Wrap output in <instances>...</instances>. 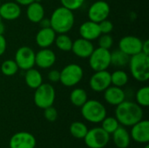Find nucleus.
Instances as JSON below:
<instances>
[{
  "instance_id": "obj_1",
  "label": "nucleus",
  "mask_w": 149,
  "mask_h": 148,
  "mask_svg": "<svg viewBox=\"0 0 149 148\" xmlns=\"http://www.w3.org/2000/svg\"><path fill=\"white\" fill-rule=\"evenodd\" d=\"M115 118L120 125L132 126L143 119V109L136 102L124 100L116 106Z\"/></svg>"
},
{
  "instance_id": "obj_2",
  "label": "nucleus",
  "mask_w": 149,
  "mask_h": 148,
  "mask_svg": "<svg viewBox=\"0 0 149 148\" xmlns=\"http://www.w3.org/2000/svg\"><path fill=\"white\" fill-rule=\"evenodd\" d=\"M51 27L57 34H63L69 32L74 26L75 17L73 11L60 6L56 8L50 17Z\"/></svg>"
},
{
  "instance_id": "obj_3",
  "label": "nucleus",
  "mask_w": 149,
  "mask_h": 148,
  "mask_svg": "<svg viewBox=\"0 0 149 148\" xmlns=\"http://www.w3.org/2000/svg\"><path fill=\"white\" fill-rule=\"evenodd\" d=\"M129 69L132 77L139 82H146L149 79V55L140 52L130 57Z\"/></svg>"
},
{
  "instance_id": "obj_4",
  "label": "nucleus",
  "mask_w": 149,
  "mask_h": 148,
  "mask_svg": "<svg viewBox=\"0 0 149 148\" xmlns=\"http://www.w3.org/2000/svg\"><path fill=\"white\" fill-rule=\"evenodd\" d=\"M82 117L90 123H100L107 116L106 106L96 99H87L81 106Z\"/></svg>"
},
{
  "instance_id": "obj_5",
  "label": "nucleus",
  "mask_w": 149,
  "mask_h": 148,
  "mask_svg": "<svg viewBox=\"0 0 149 148\" xmlns=\"http://www.w3.org/2000/svg\"><path fill=\"white\" fill-rule=\"evenodd\" d=\"M56 99V91L50 83H43L35 89L33 101L36 106L40 109L53 106Z\"/></svg>"
},
{
  "instance_id": "obj_6",
  "label": "nucleus",
  "mask_w": 149,
  "mask_h": 148,
  "mask_svg": "<svg viewBox=\"0 0 149 148\" xmlns=\"http://www.w3.org/2000/svg\"><path fill=\"white\" fill-rule=\"evenodd\" d=\"M84 77L83 68L78 64H68L60 71L59 82L66 87L77 85Z\"/></svg>"
},
{
  "instance_id": "obj_7",
  "label": "nucleus",
  "mask_w": 149,
  "mask_h": 148,
  "mask_svg": "<svg viewBox=\"0 0 149 148\" xmlns=\"http://www.w3.org/2000/svg\"><path fill=\"white\" fill-rule=\"evenodd\" d=\"M89 65L94 72L105 71L111 65V51L104 48H94L93 51L88 58Z\"/></svg>"
},
{
  "instance_id": "obj_8",
  "label": "nucleus",
  "mask_w": 149,
  "mask_h": 148,
  "mask_svg": "<svg viewBox=\"0 0 149 148\" xmlns=\"http://www.w3.org/2000/svg\"><path fill=\"white\" fill-rule=\"evenodd\" d=\"M83 140L89 148H104L109 143L110 134L103 130L101 126L93 127L88 129Z\"/></svg>"
},
{
  "instance_id": "obj_9",
  "label": "nucleus",
  "mask_w": 149,
  "mask_h": 148,
  "mask_svg": "<svg viewBox=\"0 0 149 148\" xmlns=\"http://www.w3.org/2000/svg\"><path fill=\"white\" fill-rule=\"evenodd\" d=\"M35 51L29 46L19 47L15 53V62L18 68L23 71H27L33 68L35 65Z\"/></svg>"
},
{
  "instance_id": "obj_10",
  "label": "nucleus",
  "mask_w": 149,
  "mask_h": 148,
  "mask_svg": "<svg viewBox=\"0 0 149 148\" xmlns=\"http://www.w3.org/2000/svg\"><path fill=\"white\" fill-rule=\"evenodd\" d=\"M110 10V5L107 3V2L104 0L95 1L93 3L91 4V6L88 9V18L89 20L99 24L100 22L108 17Z\"/></svg>"
},
{
  "instance_id": "obj_11",
  "label": "nucleus",
  "mask_w": 149,
  "mask_h": 148,
  "mask_svg": "<svg viewBox=\"0 0 149 148\" xmlns=\"http://www.w3.org/2000/svg\"><path fill=\"white\" fill-rule=\"evenodd\" d=\"M111 85V73L107 70L94 72L89 79V86L95 92H102Z\"/></svg>"
},
{
  "instance_id": "obj_12",
  "label": "nucleus",
  "mask_w": 149,
  "mask_h": 148,
  "mask_svg": "<svg viewBox=\"0 0 149 148\" xmlns=\"http://www.w3.org/2000/svg\"><path fill=\"white\" fill-rule=\"evenodd\" d=\"M141 46L142 40L133 35L125 36L119 41V50L130 57L141 52Z\"/></svg>"
},
{
  "instance_id": "obj_13",
  "label": "nucleus",
  "mask_w": 149,
  "mask_h": 148,
  "mask_svg": "<svg viewBox=\"0 0 149 148\" xmlns=\"http://www.w3.org/2000/svg\"><path fill=\"white\" fill-rule=\"evenodd\" d=\"M36 138L28 132H18L10 139V148H35Z\"/></svg>"
},
{
  "instance_id": "obj_14",
  "label": "nucleus",
  "mask_w": 149,
  "mask_h": 148,
  "mask_svg": "<svg viewBox=\"0 0 149 148\" xmlns=\"http://www.w3.org/2000/svg\"><path fill=\"white\" fill-rule=\"evenodd\" d=\"M130 137L131 140L137 143L148 144L149 142V121L148 120H141L131 126Z\"/></svg>"
},
{
  "instance_id": "obj_15",
  "label": "nucleus",
  "mask_w": 149,
  "mask_h": 148,
  "mask_svg": "<svg viewBox=\"0 0 149 148\" xmlns=\"http://www.w3.org/2000/svg\"><path fill=\"white\" fill-rule=\"evenodd\" d=\"M56 54L50 48H41L35 54V65L41 69H49L56 62Z\"/></svg>"
},
{
  "instance_id": "obj_16",
  "label": "nucleus",
  "mask_w": 149,
  "mask_h": 148,
  "mask_svg": "<svg viewBox=\"0 0 149 148\" xmlns=\"http://www.w3.org/2000/svg\"><path fill=\"white\" fill-rule=\"evenodd\" d=\"M94 50V45L92 41L79 38L72 42V51L79 58H88Z\"/></svg>"
},
{
  "instance_id": "obj_17",
  "label": "nucleus",
  "mask_w": 149,
  "mask_h": 148,
  "mask_svg": "<svg viewBox=\"0 0 149 148\" xmlns=\"http://www.w3.org/2000/svg\"><path fill=\"white\" fill-rule=\"evenodd\" d=\"M104 99L110 106H118L126 100V92L122 87L110 85L104 92Z\"/></svg>"
},
{
  "instance_id": "obj_18",
  "label": "nucleus",
  "mask_w": 149,
  "mask_h": 148,
  "mask_svg": "<svg viewBox=\"0 0 149 148\" xmlns=\"http://www.w3.org/2000/svg\"><path fill=\"white\" fill-rule=\"evenodd\" d=\"M22 10L18 3L14 2H5L0 4V16L3 20L13 21L21 15Z\"/></svg>"
},
{
  "instance_id": "obj_19",
  "label": "nucleus",
  "mask_w": 149,
  "mask_h": 148,
  "mask_svg": "<svg viewBox=\"0 0 149 148\" xmlns=\"http://www.w3.org/2000/svg\"><path fill=\"white\" fill-rule=\"evenodd\" d=\"M79 32L80 38L89 41H93L97 39L101 34L99 27V24L93 22L91 20L86 21L83 24H81L79 29Z\"/></svg>"
},
{
  "instance_id": "obj_20",
  "label": "nucleus",
  "mask_w": 149,
  "mask_h": 148,
  "mask_svg": "<svg viewBox=\"0 0 149 148\" xmlns=\"http://www.w3.org/2000/svg\"><path fill=\"white\" fill-rule=\"evenodd\" d=\"M56 36L57 33L52 27L41 28L36 34L35 41L40 48H49L54 44Z\"/></svg>"
},
{
  "instance_id": "obj_21",
  "label": "nucleus",
  "mask_w": 149,
  "mask_h": 148,
  "mask_svg": "<svg viewBox=\"0 0 149 148\" xmlns=\"http://www.w3.org/2000/svg\"><path fill=\"white\" fill-rule=\"evenodd\" d=\"M26 17L31 23L38 24L42 18L45 17V8L40 2L34 1L27 5Z\"/></svg>"
},
{
  "instance_id": "obj_22",
  "label": "nucleus",
  "mask_w": 149,
  "mask_h": 148,
  "mask_svg": "<svg viewBox=\"0 0 149 148\" xmlns=\"http://www.w3.org/2000/svg\"><path fill=\"white\" fill-rule=\"evenodd\" d=\"M113 140L118 148H127L131 142L129 132L123 126H120L113 133Z\"/></svg>"
},
{
  "instance_id": "obj_23",
  "label": "nucleus",
  "mask_w": 149,
  "mask_h": 148,
  "mask_svg": "<svg viewBox=\"0 0 149 148\" xmlns=\"http://www.w3.org/2000/svg\"><path fill=\"white\" fill-rule=\"evenodd\" d=\"M24 82L31 89H36L43 84V76L39 71L35 68H31L25 71Z\"/></svg>"
},
{
  "instance_id": "obj_24",
  "label": "nucleus",
  "mask_w": 149,
  "mask_h": 148,
  "mask_svg": "<svg viewBox=\"0 0 149 148\" xmlns=\"http://www.w3.org/2000/svg\"><path fill=\"white\" fill-rule=\"evenodd\" d=\"M87 99V92L83 88H75L70 93V101L74 106L81 107Z\"/></svg>"
},
{
  "instance_id": "obj_25",
  "label": "nucleus",
  "mask_w": 149,
  "mask_h": 148,
  "mask_svg": "<svg viewBox=\"0 0 149 148\" xmlns=\"http://www.w3.org/2000/svg\"><path fill=\"white\" fill-rule=\"evenodd\" d=\"M72 42H73L72 39L66 33H63V34H58V36H56L54 44L56 47L61 51L68 52V51H71L72 50Z\"/></svg>"
},
{
  "instance_id": "obj_26",
  "label": "nucleus",
  "mask_w": 149,
  "mask_h": 148,
  "mask_svg": "<svg viewBox=\"0 0 149 148\" xmlns=\"http://www.w3.org/2000/svg\"><path fill=\"white\" fill-rule=\"evenodd\" d=\"M130 56L121 51L120 50H116L111 52V65L117 67H124L128 65Z\"/></svg>"
},
{
  "instance_id": "obj_27",
  "label": "nucleus",
  "mask_w": 149,
  "mask_h": 148,
  "mask_svg": "<svg viewBox=\"0 0 149 148\" xmlns=\"http://www.w3.org/2000/svg\"><path fill=\"white\" fill-rule=\"evenodd\" d=\"M70 133L72 137L78 140H83L88 131L87 126L80 121L72 122L69 127Z\"/></svg>"
},
{
  "instance_id": "obj_28",
  "label": "nucleus",
  "mask_w": 149,
  "mask_h": 148,
  "mask_svg": "<svg viewBox=\"0 0 149 148\" xmlns=\"http://www.w3.org/2000/svg\"><path fill=\"white\" fill-rule=\"evenodd\" d=\"M128 74L125 71L117 70L111 73V84L114 86L123 87L128 83Z\"/></svg>"
},
{
  "instance_id": "obj_29",
  "label": "nucleus",
  "mask_w": 149,
  "mask_h": 148,
  "mask_svg": "<svg viewBox=\"0 0 149 148\" xmlns=\"http://www.w3.org/2000/svg\"><path fill=\"white\" fill-rule=\"evenodd\" d=\"M0 70L4 76L11 77L17 73L19 68L14 59H7L2 63Z\"/></svg>"
},
{
  "instance_id": "obj_30",
  "label": "nucleus",
  "mask_w": 149,
  "mask_h": 148,
  "mask_svg": "<svg viewBox=\"0 0 149 148\" xmlns=\"http://www.w3.org/2000/svg\"><path fill=\"white\" fill-rule=\"evenodd\" d=\"M136 103L141 107H148L149 106V87L142 86L141 87L135 94Z\"/></svg>"
},
{
  "instance_id": "obj_31",
  "label": "nucleus",
  "mask_w": 149,
  "mask_h": 148,
  "mask_svg": "<svg viewBox=\"0 0 149 148\" xmlns=\"http://www.w3.org/2000/svg\"><path fill=\"white\" fill-rule=\"evenodd\" d=\"M100 123L102 129L109 134H112L120 126V123L117 119L112 116H106Z\"/></svg>"
},
{
  "instance_id": "obj_32",
  "label": "nucleus",
  "mask_w": 149,
  "mask_h": 148,
  "mask_svg": "<svg viewBox=\"0 0 149 148\" xmlns=\"http://www.w3.org/2000/svg\"><path fill=\"white\" fill-rule=\"evenodd\" d=\"M99 47L109 50L113 44V38L110 34H100L97 38Z\"/></svg>"
},
{
  "instance_id": "obj_33",
  "label": "nucleus",
  "mask_w": 149,
  "mask_h": 148,
  "mask_svg": "<svg viewBox=\"0 0 149 148\" xmlns=\"http://www.w3.org/2000/svg\"><path fill=\"white\" fill-rule=\"evenodd\" d=\"M86 0H60L62 6L74 11L80 9Z\"/></svg>"
},
{
  "instance_id": "obj_34",
  "label": "nucleus",
  "mask_w": 149,
  "mask_h": 148,
  "mask_svg": "<svg viewBox=\"0 0 149 148\" xmlns=\"http://www.w3.org/2000/svg\"><path fill=\"white\" fill-rule=\"evenodd\" d=\"M58 111L55 107L49 106L44 109V116L45 118V120L49 122H54L57 119H58Z\"/></svg>"
},
{
  "instance_id": "obj_35",
  "label": "nucleus",
  "mask_w": 149,
  "mask_h": 148,
  "mask_svg": "<svg viewBox=\"0 0 149 148\" xmlns=\"http://www.w3.org/2000/svg\"><path fill=\"white\" fill-rule=\"evenodd\" d=\"M99 27L101 34H110L113 30V24L107 18L99 23Z\"/></svg>"
},
{
  "instance_id": "obj_36",
  "label": "nucleus",
  "mask_w": 149,
  "mask_h": 148,
  "mask_svg": "<svg viewBox=\"0 0 149 148\" xmlns=\"http://www.w3.org/2000/svg\"><path fill=\"white\" fill-rule=\"evenodd\" d=\"M47 78L49 79L50 82L52 83H57L59 82V79H60V72L58 70H51L48 72Z\"/></svg>"
},
{
  "instance_id": "obj_37",
  "label": "nucleus",
  "mask_w": 149,
  "mask_h": 148,
  "mask_svg": "<svg viewBox=\"0 0 149 148\" xmlns=\"http://www.w3.org/2000/svg\"><path fill=\"white\" fill-rule=\"evenodd\" d=\"M7 48V42L3 35H0V57L4 54Z\"/></svg>"
},
{
  "instance_id": "obj_38",
  "label": "nucleus",
  "mask_w": 149,
  "mask_h": 148,
  "mask_svg": "<svg viewBox=\"0 0 149 148\" xmlns=\"http://www.w3.org/2000/svg\"><path fill=\"white\" fill-rule=\"evenodd\" d=\"M141 52H143L146 55H149V40L146 39L145 41H142V46H141Z\"/></svg>"
},
{
  "instance_id": "obj_39",
  "label": "nucleus",
  "mask_w": 149,
  "mask_h": 148,
  "mask_svg": "<svg viewBox=\"0 0 149 148\" xmlns=\"http://www.w3.org/2000/svg\"><path fill=\"white\" fill-rule=\"evenodd\" d=\"M41 28H48L51 27V22H50V18H46L44 17L40 20V22L38 23Z\"/></svg>"
},
{
  "instance_id": "obj_40",
  "label": "nucleus",
  "mask_w": 149,
  "mask_h": 148,
  "mask_svg": "<svg viewBox=\"0 0 149 148\" xmlns=\"http://www.w3.org/2000/svg\"><path fill=\"white\" fill-rule=\"evenodd\" d=\"M17 3H18L19 5H24L27 6L28 4L31 3L32 2H34L35 0H14Z\"/></svg>"
},
{
  "instance_id": "obj_41",
  "label": "nucleus",
  "mask_w": 149,
  "mask_h": 148,
  "mask_svg": "<svg viewBox=\"0 0 149 148\" xmlns=\"http://www.w3.org/2000/svg\"><path fill=\"white\" fill-rule=\"evenodd\" d=\"M5 31V26L3 22H0V35H3Z\"/></svg>"
},
{
  "instance_id": "obj_42",
  "label": "nucleus",
  "mask_w": 149,
  "mask_h": 148,
  "mask_svg": "<svg viewBox=\"0 0 149 148\" xmlns=\"http://www.w3.org/2000/svg\"><path fill=\"white\" fill-rule=\"evenodd\" d=\"M144 148H149V145L148 144H146V146H145V147Z\"/></svg>"
},
{
  "instance_id": "obj_43",
  "label": "nucleus",
  "mask_w": 149,
  "mask_h": 148,
  "mask_svg": "<svg viewBox=\"0 0 149 148\" xmlns=\"http://www.w3.org/2000/svg\"><path fill=\"white\" fill-rule=\"evenodd\" d=\"M0 22H3V18L1 17V16H0Z\"/></svg>"
},
{
  "instance_id": "obj_44",
  "label": "nucleus",
  "mask_w": 149,
  "mask_h": 148,
  "mask_svg": "<svg viewBox=\"0 0 149 148\" xmlns=\"http://www.w3.org/2000/svg\"><path fill=\"white\" fill-rule=\"evenodd\" d=\"M0 4H1V0H0Z\"/></svg>"
}]
</instances>
